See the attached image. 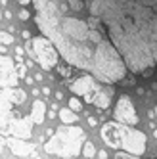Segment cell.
<instances>
[{"label":"cell","instance_id":"obj_3","mask_svg":"<svg viewBox=\"0 0 157 159\" xmlns=\"http://www.w3.org/2000/svg\"><path fill=\"white\" fill-rule=\"evenodd\" d=\"M27 52L44 71H52L58 65V50L48 37H33L27 44Z\"/></svg>","mask_w":157,"mask_h":159},{"label":"cell","instance_id":"obj_27","mask_svg":"<svg viewBox=\"0 0 157 159\" xmlns=\"http://www.w3.org/2000/svg\"><path fill=\"white\" fill-rule=\"evenodd\" d=\"M153 136H155V138H157V130H153Z\"/></svg>","mask_w":157,"mask_h":159},{"label":"cell","instance_id":"obj_6","mask_svg":"<svg viewBox=\"0 0 157 159\" xmlns=\"http://www.w3.org/2000/svg\"><path fill=\"white\" fill-rule=\"evenodd\" d=\"M17 83H19V75H17L14 60L10 56L0 54V88L17 86Z\"/></svg>","mask_w":157,"mask_h":159},{"label":"cell","instance_id":"obj_9","mask_svg":"<svg viewBox=\"0 0 157 159\" xmlns=\"http://www.w3.org/2000/svg\"><path fill=\"white\" fill-rule=\"evenodd\" d=\"M98 86V83H96V79L90 75V73H84V75H81V77H78V79H75V81L69 84V90H71V92L75 94V96H88V94H90L92 92V90Z\"/></svg>","mask_w":157,"mask_h":159},{"label":"cell","instance_id":"obj_4","mask_svg":"<svg viewBox=\"0 0 157 159\" xmlns=\"http://www.w3.org/2000/svg\"><path fill=\"white\" fill-rule=\"evenodd\" d=\"M21 117L19 111H17V106L10 100L6 88L0 90V134L8 136L10 134V129H12V123Z\"/></svg>","mask_w":157,"mask_h":159},{"label":"cell","instance_id":"obj_29","mask_svg":"<svg viewBox=\"0 0 157 159\" xmlns=\"http://www.w3.org/2000/svg\"><path fill=\"white\" fill-rule=\"evenodd\" d=\"M155 115H157V107H155Z\"/></svg>","mask_w":157,"mask_h":159},{"label":"cell","instance_id":"obj_7","mask_svg":"<svg viewBox=\"0 0 157 159\" xmlns=\"http://www.w3.org/2000/svg\"><path fill=\"white\" fill-rule=\"evenodd\" d=\"M8 150L16 157H38L37 146L27 142V138H17V136H6Z\"/></svg>","mask_w":157,"mask_h":159},{"label":"cell","instance_id":"obj_2","mask_svg":"<svg viewBox=\"0 0 157 159\" xmlns=\"http://www.w3.org/2000/svg\"><path fill=\"white\" fill-rule=\"evenodd\" d=\"M84 142V130L77 125L58 127L44 144V152L56 157H77L81 155V146Z\"/></svg>","mask_w":157,"mask_h":159},{"label":"cell","instance_id":"obj_16","mask_svg":"<svg viewBox=\"0 0 157 159\" xmlns=\"http://www.w3.org/2000/svg\"><path fill=\"white\" fill-rule=\"evenodd\" d=\"M0 155L2 157H8V155H12L8 150V144H6V136L4 134H0Z\"/></svg>","mask_w":157,"mask_h":159},{"label":"cell","instance_id":"obj_23","mask_svg":"<svg viewBox=\"0 0 157 159\" xmlns=\"http://www.w3.org/2000/svg\"><path fill=\"white\" fill-rule=\"evenodd\" d=\"M17 2H19L21 6H27V4H31V0H17Z\"/></svg>","mask_w":157,"mask_h":159},{"label":"cell","instance_id":"obj_20","mask_svg":"<svg viewBox=\"0 0 157 159\" xmlns=\"http://www.w3.org/2000/svg\"><path fill=\"white\" fill-rule=\"evenodd\" d=\"M50 92H52V90H50V88H48V86H44V88H42V94H44V96H48V94H50Z\"/></svg>","mask_w":157,"mask_h":159},{"label":"cell","instance_id":"obj_8","mask_svg":"<svg viewBox=\"0 0 157 159\" xmlns=\"http://www.w3.org/2000/svg\"><path fill=\"white\" fill-rule=\"evenodd\" d=\"M111 96H113V88L111 86L109 88H102L98 84L90 94L84 96V100H86V104H92L98 109H107L109 104H111Z\"/></svg>","mask_w":157,"mask_h":159},{"label":"cell","instance_id":"obj_19","mask_svg":"<svg viewBox=\"0 0 157 159\" xmlns=\"http://www.w3.org/2000/svg\"><path fill=\"white\" fill-rule=\"evenodd\" d=\"M88 125H90V127H96V125H98V119H96V117H88Z\"/></svg>","mask_w":157,"mask_h":159},{"label":"cell","instance_id":"obj_15","mask_svg":"<svg viewBox=\"0 0 157 159\" xmlns=\"http://www.w3.org/2000/svg\"><path fill=\"white\" fill-rule=\"evenodd\" d=\"M69 109L75 111V113H78V111L83 109V102L78 100L77 96H71V98H69Z\"/></svg>","mask_w":157,"mask_h":159},{"label":"cell","instance_id":"obj_28","mask_svg":"<svg viewBox=\"0 0 157 159\" xmlns=\"http://www.w3.org/2000/svg\"><path fill=\"white\" fill-rule=\"evenodd\" d=\"M0 19H2V12H0Z\"/></svg>","mask_w":157,"mask_h":159},{"label":"cell","instance_id":"obj_10","mask_svg":"<svg viewBox=\"0 0 157 159\" xmlns=\"http://www.w3.org/2000/svg\"><path fill=\"white\" fill-rule=\"evenodd\" d=\"M33 127H35V123L31 121V117H17L12 123V129H10L8 136H17V138H27L29 140L33 136Z\"/></svg>","mask_w":157,"mask_h":159},{"label":"cell","instance_id":"obj_21","mask_svg":"<svg viewBox=\"0 0 157 159\" xmlns=\"http://www.w3.org/2000/svg\"><path fill=\"white\" fill-rule=\"evenodd\" d=\"M23 52H25V50L21 48V46H17V48H16V54H17V56H23Z\"/></svg>","mask_w":157,"mask_h":159},{"label":"cell","instance_id":"obj_5","mask_svg":"<svg viewBox=\"0 0 157 159\" xmlns=\"http://www.w3.org/2000/svg\"><path fill=\"white\" fill-rule=\"evenodd\" d=\"M113 117H115V121L125 123V125H132V127L140 123V117H138V113H136V107H134L130 96H127V94H123L117 100V106L113 109Z\"/></svg>","mask_w":157,"mask_h":159},{"label":"cell","instance_id":"obj_12","mask_svg":"<svg viewBox=\"0 0 157 159\" xmlns=\"http://www.w3.org/2000/svg\"><path fill=\"white\" fill-rule=\"evenodd\" d=\"M60 119H61L65 125H73V123H77V121H78L77 113H75V111H71L69 107H65V109H60Z\"/></svg>","mask_w":157,"mask_h":159},{"label":"cell","instance_id":"obj_13","mask_svg":"<svg viewBox=\"0 0 157 159\" xmlns=\"http://www.w3.org/2000/svg\"><path fill=\"white\" fill-rule=\"evenodd\" d=\"M81 155H83V157H94V155H96V148H94V144L88 142V140H84L83 146H81Z\"/></svg>","mask_w":157,"mask_h":159},{"label":"cell","instance_id":"obj_1","mask_svg":"<svg viewBox=\"0 0 157 159\" xmlns=\"http://www.w3.org/2000/svg\"><path fill=\"white\" fill-rule=\"evenodd\" d=\"M100 138H102L109 148L113 150H125L132 157L144 155L146 148H148V136L142 130L134 129L132 125H125L119 121H109L105 123L102 130H100Z\"/></svg>","mask_w":157,"mask_h":159},{"label":"cell","instance_id":"obj_22","mask_svg":"<svg viewBox=\"0 0 157 159\" xmlns=\"http://www.w3.org/2000/svg\"><path fill=\"white\" fill-rule=\"evenodd\" d=\"M21 37H23V39H31V35H29V31H21Z\"/></svg>","mask_w":157,"mask_h":159},{"label":"cell","instance_id":"obj_18","mask_svg":"<svg viewBox=\"0 0 157 159\" xmlns=\"http://www.w3.org/2000/svg\"><path fill=\"white\" fill-rule=\"evenodd\" d=\"M115 157H117V159H128V157H132V155H130L128 152H117Z\"/></svg>","mask_w":157,"mask_h":159},{"label":"cell","instance_id":"obj_25","mask_svg":"<svg viewBox=\"0 0 157 159\" xmlns=\"http://www.w3.org/2000/svg\"><path fill=\"white\" fill-rule=\"evenodd\" d=\"M96 155H98L100 159H102V157H107V153H105V152H100V153H96Z\"/></svg>","mask_w":157,"mask_h":159},{"label":"cell","instance_id":"obj_17","mask_svg":"<svg viewBox=\"0 0 157 159\" xmlns=\"http://www.w3.org/2000/svg\"><path fill=\"white\" fill-rule=\"evenodd\" d=\"M29 17H31L29 10H27V8H23V10H21V12H19V19H21V21H27Z\"/></svg>","mask_w":157,"mask_h":159},{"label":"cell","instance_id":"obj_24","mask_svg":"<svg viewBox=\"0 0 157 159\" xmlns=\"http://www.w3.org/2000/svg\"><path fill=\"white\" fill-rule=\"evenodd\" d=\"M23 79H25V83H27V84H33V79H31V77H23Z\"/></svg>","mask_w":157,"mask_h":159},{"label":"cell","instance_id":"obj_11","mask_svg":"<svg viewBox=\"0 0 157 159\" xmlns=\"http://www.w3.org/2000/svg\"><path fill=\"white\" fill-rule=\"evenodd\" d=\"M29 117H31V121L35 123V125H40V123H44V119H46V104H44V102H42L40 98H37L35 102H33Z\"/></svg>","mask_w":157,"mask_h":159},{"label":"cell","instance_id":"obj_26","mask_svg":"<svg viewBox=\"0 0 157 159\" xmlns=\"http://www.w3.org/2000/svg\"><path fill=\"white\" fill-rule=\"evenodd\" d=\"M0 4H8V0H0Z\"/></svg>","mask_w":157,"mask_h":159},{"label":"cell","instance_id":"obj_14","mask_svg":"<svg viewBox=\"0 0 157 159\" xmlns=\"http://www.w3.org/2000/svg\"><path fill=\"white\" fill-rule=\"evenodd\" d=\"M0 44H16V39L12 33H6V31H0Z\"/></svg>","mask_w":157,"mask_h":159}]
</instances>
